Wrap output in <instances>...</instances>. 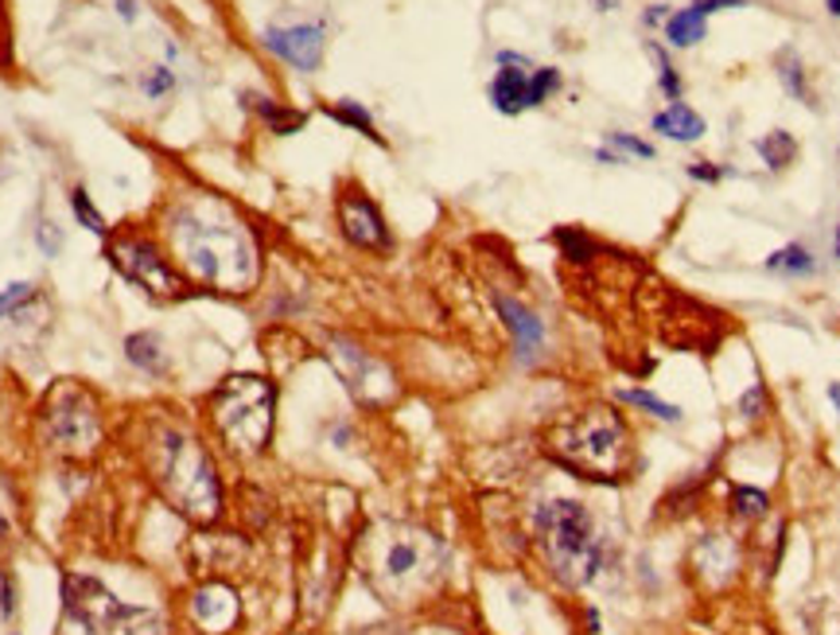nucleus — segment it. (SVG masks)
<instances>
[{"label": "nucleus", "instance_id": "obj_1", "mask_svg": "<svg viewBox=\"0 0 840 635\" xmlns=\"http://www.w3.org/2000/svg\"><path fill=\"white\" fill-rule=\"evenodd\" d=\"M167 246L179 273L226 297L250 292L261 277L258 238L218 199H184L164 219Z\"/></svg>", "mask_w": 840, "mask_h": 635}, {"label": "nucleus", "instance_id": "obj_2", "mask_svg": "<svg viewBox=\"0 0 840 635\" xmlns=\"http://www.w3.org/2000/svg\"><path fill=\"white\" fill-rule=\"evenodd\" d=\"M148 468L160 496L191 523H214L222 514V480L211 452L176 425H160L148 440Z\"/></svg>", "mask_w": 840, "mask_h": 635}, {"label": "nucleus", "instance_id": "obj_3", "mask_svg": "<svg viewBox=\"0 0 840 635\" xmlns=\"http://www.w3.org/2000/svg\"><path fill=\"white\" fill-rule=\"evenodd\" d=\"M549 452L573 476L595 484H619L630 468V433L607 406H591L580 418L564 421L549 433Z\"/></svg>", "mask_w": 840, "mask_h": 635}, {"label": "nucleus", "instance_id": "obj_4", "mask_svg": "<svg viewBox=\"0 0 840 635\" xmlns=\"http://www.w3.org/2000/svg\"><path fill=\"white\" fill-rule=\"evenodd\" d=\"M537 543L564 589H584L603 565V546L580 499H546L534 511Z\"/></svg>", "mask_w": 840, "mask_h": 635}, {"label": "nucleus", "instance_id": "obj_5", "mask_svg": "<svg viewBox=\"0 0 840 635\" xmlns=\"http://www.w3.org/2000/svg\"><path fill=\"white\" fill-rule=\"evenodd\" d=\"M206 410L218 437L238 457H261L273 440L277 421V386L265 374H226L206 398Z\"/></svg>", "mask_w": 840, "mask_h": 635}, {"label": "nucleus", "instance_id": "obj_6", "mask_svg": "<svg viewBox=\"0 0 840 635\" xmlns=\"http://www.w3.org/2000/svg\"><path fill=\"white\" fill-rule=\"evenodd\" d=\"M448 550L432 531L421 526H393V531L374 546L369 561V585L389 600V605H405L421 597L443 577Z\"/></svg>", "mask_w": 840, "mask_h": 635}, {"label": "nucleus", "instance_id": "obj_7", "mask_svg": "<svg viewBox=\"0 0 840 635\" xmlns=\"http://www.w3.org/2000/svg\"><path fill=\"white\" fill-rule=\"evenodd\" d=\"M63 617L78 635H167L164 612L125 605L90 573H63Z\"/></svg>", "mask_w": 840, "mask_h": 635}, {"label": "nucleus", "instance_id": "obj_8", "mask_svg": "<svg viewBox=\"0 0 840 635\" xmlns=\"http://www.w3.org/2000/svg\"><path fill=\"white\" fill-rule=\"evenodd\" d=\"M39 429H43V440L59 457H93L105 437L102 406H98L93 390H86L83 383L63 378V383L47 390L43 410H39Z\"/></svg>", "mask_w": 840, "mask_h": 635}, {"label": "nucleus", "instance_id": "obj_9", "mask_svg": "<svg viewBox=\"0 0 840 635\" xmlns=\"http://www.w3.org/2000/svg\"><path fill=\"white\" fill-rule=\"evenodd\" d=\"M105 258H110V265L121 277L137 285L140 292H148L152 300H179L191 289V281L179 273V265H172V258L145 234H117V238H110Z\"/></svg>", "mask_w": 840, "mask_h": 635}, {"label": "nucleus", "instance_id": "obj_10", "mask_svg": "<svg viewBox=\"0 0 840 635\" xmlns=\"http://www.w3.org/2000/svg\"><path fill=\"white\" fill-rule=\"evenodd\" d=\"M327 356H331V366L339 371V378L347 383V390H351L359 402L374 406V402H381V398L393 394V374L386 371V363H378L369 351H362L354 339L335 336Z\"/></svg>", "mask_w": 840, "mask_h": 635}, {"label": "nucleus", "instance_id": "obj_11", "mask_svg": "<svg viewBox=\"0 0 840 635\" xmlns=\"http://www.w3.org/2000/svg\"><path fill=\"white\" fill-rule=\"evenodd\" d=\"M339 231L359 250H374V253L393 250V234L386 226V215L362 191H342L339 196Z\"/></svg>", "mask_w": 840, "mask_h": 635}, {"label": "nucleus", "instance_id": "obj_12", "mask_svg": "<svg viewBox=\"0 0 840 635\" xmlns=\"http://www.w3.org/2000/svg\"><path fill=\"white\" fill-rule=\"evenodd\" d=\"M261 43H265L277 59H285L288 66L312 75V71H319V63H324L327 39H324V28H319V24H288V28H265Z\"/></svg>", "mask_w": 840, "mask_h": 635}, {"label": "nucleus", "instance_id": "obj_13", "mask_svg": "<svg viewBox=\"0 0 840 635\" xmlns=\"http://www.w3.org/2000/svg\"><path fill=\"white\" fill-rule=\"evenodd\" d=\"M494 312L502 316V324H506L510 339H514V351L522 363H534L541 351H546V324H541V316H537L529 304H522V300L506 297V292H494Z\"/></svg>", "mask_w": 840, "mask_h": 635}, {"label": "nucleus", "instance_id": "obj_14", "mask_svg": "<svg viewBox=\"0 0 840 635\" xmlns=\"http://www.w3.org/2000/svg\"><path fill=\"white\" fill-rule=\"evenodd\" d=\"M241 617V600L230 585L211 581L203 589L191 593V620L195 627H203L206 635H226Z\"/></svg>", "mask_w": 840, "mask_h": 635}, {"label": "nucleus", "instance_id": "obj_15", "mask_svg": "<svg viewBox=\"0 0 840 635\" xmlns=\"http://www.w3.org/2000/svg\"><path fill=\"white\" fill-rule=\"evenodd\" d=\"M121 351H125V363L137 366V371L148 374V378H160V374H167V366H172V359H167V351H164V339H160L156 332H129L125 344H121Z\"/></svg>", "mask_w": 840, "mask_h": 635}, {"label": "nucleus", "instance_id": "obj_16", "mask_svg": "<svg viewBox=\"0 0 840 635\" xmlns=\"http://www.w3.org/2000/svg\"><path fill=\"white\" fill-rule=\"evenodd\" d=\"M526 90H529V75L522 66L499 63V75L490 78V105L506 117H517L526 110Z\"/></svg>", "mask_w": 840, "mask_h": 635}, {"label": "nucleus", "instance_id": "obj_17", "mask_svg": "<svg viewBox=\"0 0 840 635\" xmlns=\"http://www.w3.org/2000/svg\"><path fill=\"white\" fill-rule=\"evenodd\" d=\"M654 133H662V137L677 140V145H693V140L704 137V117L697 110H689V105L674 102L669 110L654 113Z\"/></svg>", "mask_w": 840, "mask_h": 635}, {"label": "nucleus", "instance_id": "obj_18", "mask_svg": "<svg viewBox=\"0 0 840 635\" xmlns=\"http://www.w3.org/2000/svg\"><path fill=\"white\" fill-rule=\"evenodd\" d=\"M241 102L250 105V110L258 113L261 122H265L273 133H280V137H292V133H300V129H304V125H308V113H300V110H285V105L273 102V98H265V94L246 90V94H241Z\"/></svg>", "mask_w": 840, "mask_h": 635}, {"label": "nucleus", "instance_id": "obj_19", "mask_svg": "<svg viewBox=\"0 0 840 635\" xmlns=\"http://www.w3.org/2000/svg\"><path fill=\"white\" fill-rule=\"evenodd\" d=\"M704 36H709V16L697 9H681L665 20V39L674 47H697Z\"/></svg>", "mask_w": 840, "mask_h": 635}, {"label": "nucleus", "instance_id": "obj_20", "mask_svg": "<svg viewBox=\"0 0 840 635\" xmlns=\"http://www.w3.org/2000/svg\"><path fill=\"white\" fill-rule=\"evenodd\" d=\"M327 117H331V122H339V125H347V129L362 133V137L378 140V145H381L378 129H374V117H369V110H366L362 102H351V98H342V102L327 105Z\"/></svg>", "mask_w": 840, "mask_h": 635}, {"label": "nucleus", "instance_id": "obj_21", "mask_svg": "<svg viewBox=\"0 0 840 635\" xmlns=\"http://www.w3.org/2000/svg\"><path fill=\"white\" fill-rule=\"evenodd\" d=\"M71 211H74V219H78V226H86V231L98 234V238H110V223H105V215L93 207L90 191H86L83 184L71 187Z\"/></svg>", "mask_w": 840, "mask_h": 635}, {"label": "nucleus", "instance_id": "obj_22", "mask_svg": "<svg viewBox=\"0 0 840 635\" xmlns=\"http://www.w3.org/2000/svg\"><path fill=\"white\" fill-rule=\"evenodd\" d=\"M755 149H758V157L767 160V169L778 172V169H786V164H790V160L798 157V140L790 137V133L775 129V133H767V137L758 140Z\"/></svg>", "mask_w": 840, "mask_h": 635}, {"label": "nucleus", "instance_id": "obj_23", "mask_svg": "<svg viewBox=\"0 0 840 635\" xmlns=\"http://www.w3.org/2000/svg\"><path fill=\"white\" fill-rule=\"evenodd\" d=\"M767 270L775 273H794V277H802V273H813V258L805 246H782L778 253H770L767 258Z\"/></svg>", "mask_w": 840, "mask_h": 635}, {"label": "nucleus", "instance_id": "obj_24", "mask_svg": "<svg viewBox=\"0 0 840 635\" xmlns=\"http://www.w3.org/2000/svg\"><path fill=\"white\" fill-rule=\"evenodd\" d=\"M36 297H39L36 281H12V285H4V289H0V320L16 316V312L28 309Z\"/></svg>", "mask_w": 840, "mask_h": 635}, {"label": "nucleus", "instance_id": "obj_25", "mask_svg": "<svg viewBox=\"0 0 840 635\" xmlns=\"http://www.w3.org/2000/svg\"><path fill=\"white\" fill-rule=\"evenodd\" d=\"M556 90H561V71H556V66H541V71H534V75H529V90H526V110L546 105L549 94H556Z\"/></svg>", "mask_w": 840, "mask_h": 635}, {"label": "nucleus", "instance_id": "obj_26", "mask_svg": "<svg viewBox=\"0 0 840 635\" xmlns=\"http://www.w3.org/2000/svg\"><path fill=\"white\" fill-rule=\"evenodd\" d=\"M770 507L767 491H758V487H736L731 491V511L739 514V519H763Z\"/></svg>", "mask_w": 840, "mask_h": 635}, {"label": "nucleus", "instance_id": "obj_27", "mask_svg": "<svg viewBox=\"0 0 840 635\" xmlns=\"http://www.w3.org/2000/svg\"><path fill=\"white\" fill-rule=\"evenodd\" d=\"M553 238H556V246L564 250V258H568V262H588L591 253H595V246L588 242V234L573 231V226H561Z\"/></svg>", "mask_w": 840, "mask_h": 635}, {"label": "nucleus", "instance_id": "obj_28", "mask_svg": "<svg viewBox=\"0 0 840 635\" xmlns=\"http://www.w3.org/2000/svg\"><path fill=\"white\" fill-rule=\"evenodd\" d=\"M619 398H623V402H630V406H642V410H650L654 418H662V421H677V418H681V410H677V406L662 402V398H654V394H647V390H619Z\"/></svg>", "mask_w": 840, "mask_h": 635}, {"label": "nucleus", "instance_id": "obj_29", "mask_svg": "<svg viewBox=\"0 0 840 635\" xmlns=\"http://www.w3.org/2000/svg\"><path fill=\"white\" fill-rule=\"evenodd\" d=\"M36 246H39V253H43V258H59V253H63V246H66L63 226L51 223V219H39V226H36Z\"/></svg>", "mask_w": 840, "mask_h": 635}, {"label": "nucleus", "instance_id": "obj_30", "mask_svg": "<svg viewBox=\"0 0 840 635\" xmlns=\"http://www.w3.org/2000/svg\"><path fill=\"white\" fill-rule=\"evenodd\" d=\"M778 75H782L786 90L794 94V98H802V102H805V98H810V94H805L802 63H798V55H794V51H782V55H778Z\"/></svg>", "mask_w": 840, "mask_h": 635}, {"label": "nucleus", "instance_id": "obj_31", "mask_svg": "<svg viewBox=\"0 0 840 635\" xmlns=\"http://www.w3.org/2000/svg\"><path fill=\"white\" fill-rule=\"evenodd\" d=\"M12 523H16V491H12V484L0 472V543H9Z\"/></svg>", "mask_w": 840, "mask_h": 635}, {"label": "nucleus", "instance_id": "obj_32", "mask_svg": "<svg viewBox=\"0 0 840 635\" xmlns=\"http://www.w3.org/2000/svg\"><path fill=\"white\" fill-rule=\"evenodd\" d=\"M20 608V589H16V577L9 570H0V624H9L16 617Z\"/></svg>", "mask_w": 840, "mask_h": 635}, {"label": "nucleus", "instance_id": "obj_33", "mask_svg": "<svg viewBox=\"0 0 840 635\" xmlns=\"http://www.w3.org/2000/svg\"><path fill=\"white\" fill-rule=\"evenodd\" d=\"M167 90H176V71H167V66H152L145 75V94L148 98H164Z\"/></svg>", "mask_w": 840, "mask_h": 635}, {"label": "nucleus", "instance_id": "obj_34", "mask_svg": "<svg viewBox=\"0 0 840 635\" xmlns=\"http://www.w3.org/2000/svg\"><path fill=\"white\" fill-rule=\"evenodd\" d=\"M607 145H615L619 152H630V157H638V160H650V157H654V149H650L647 140L627 137V133H607Z\"/></svg>", "mask_w": 840, "mask_h": 635}, {"label": "nucleus", "instance_id": "obj_35", "mask_svg": "<svg viewBox=\"0 0 840 635\" xmlns=\"http://www.w3.org/2000/svg\"><path fill=\"white\" fill-rule=\"evenodd\" d=\"M654 51V59H657V75H662V90H665V98H677L681 94V83H677V75H674V66L665 63V55L657 51V47H650Z\"/></svg>", "mask_w": 840, "mask_h": 635}, {"label": "nucleus", "instance_id": "obj_36", "mask_svg": "<svg viewBox=\"0 0 840 635\" xmlns=\"http://www.w3.org/2000/svg\"><path fill=\"white\" fill-rule=\"evenodd\" d=\"M763 406H767V394H763V386H751V390L739 398V410H743V418H758V413H763Z\"/></svg>", "mask_w": 840, "mask_h": 635}, {"label": "nucleus", "instance_id": "obj_37", "mask_svg": "<svg viewBox=\"0 0 840 635\" xmlns=\"http://www.w3.org/2000/svg\"><path fill=\"white\" fill-rule=\"evenodd\" d=\"M743 4H748V0H697L693 9L709 16V12H716V9H743Z\"/></svg>", "mask_w": 840, "mask_h": 635}, {"label": "nucleus", "instance_id": "obj_38", "mask_svg": "<svg viewBox=\"0 0 840 635\" xmlns=\"http://www.w3.org/2000/svg\"><path fill=\"white\" fill-rule=\"evenodd\" d=\"M113 9L121 12V20H125V24H133V20H137V0H113Z\"/></svg>", "mask_w": 840, "mask_h": 635}, {"label": "nucleus", "instance_id": "obj_39", "mask_svg": "<svg viewBox=\"0 0 840 635\" xmlns=\"http://www.w3.org/2000/svg\"><path fill=\"white\" fill-rule=\"evenodd\" d=\"M689 172H693L697 179H720V176H724L720 169H704V164H693V169H689Z\"/></svg>", "mask_w": 840, "mask_h": 635}, {"label": "nucleus", "instance_id": "obj_40", "mask_svg": "<svg viewBox=\"0 0 840 635\" xmlns=\"http://www.w3.org/2000/svg\"><path fill=\"white\" fill-rule=\"evenodd\" d=\"M662 20H669V9H665V4H657V9L647 12V24H662Z\"/></svg>", "mask_w": 840, "mask_h": 635}, {"label": "nucleus", "instance_id": "obj_41", "mask_svg": "<svg viewBox=\"0 0 840 635\" xmlns=\"http://www.w3.org/2000/svg\"><path fill=\"white\" fill-rule=\"evenodd\" d=\"M829 398H832V406H837V410H840V386H837V383L829 386Z\"/></svg>", "mask_w": 840, "mask_h": 635}, {"label": "nucleus", "instance_id": "obj_42", "mask_svg": "<svg viewBox=\"0 0 840 635\" xmlns=\"http://www.w3.org/2000/svg\"><path fill=\"white\" fill-rule=\"evenodd\" d=\"M829 12L832 16H840V0H829Z\"/></svg>", "mask_w": 840, "mask_h": 635}, {"label": "nucleus", "instance_id": "obj_43", "mask_svg": "<svg viewBox=\"0 0 840 635\" xmlns=\"http://www.w3.org/2000/svg\"><path fill=\"white\" fill-rule=\"evenodd\" d=\"M837 253H840V231H837Z\"/></svg>", "mask_w": 840, "mask_h": 635}]
</instances>
